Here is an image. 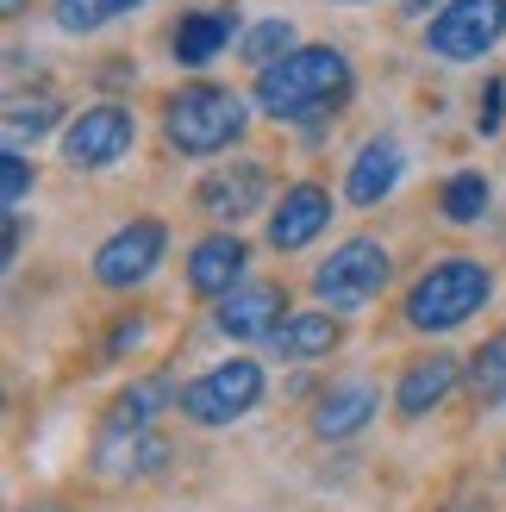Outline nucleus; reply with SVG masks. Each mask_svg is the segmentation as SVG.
I'll list each match as a JSON object with an SVG mask.
<instances>
[{
	"label": "nucleus",
	"instance_id": "a211bd4d",
	"mask_svg": "<svg viewBox=\"0 0 506 512\" xmlns=\"http://www.w3.org/2000/svg\"><path fill=\"white\" fill-rule=\"evenodd\" d=\"M238 38V7H194V13H182V25L169 32V44H175V63L182 69H207L213 57H225V44Z\"/></svg>",
	"mask_w": 506,
	"mask_h": 512
},
{
	"label": "nucleus",
	"instance_id": "dca6fc26",
	"mask_svg": "<svg viewBox=\"0 0 506 512\" xmlns=\"http://www.w3.org/2000/svg\"><path fill=\"white\" fill-rule=\"evenodd\" d=\"M244 269H250V244L238 232H213V238H200L188 250V288L200 300H225L238 281H250Z\"/></svg>",
	"mask_w": 506,
	"mask_h": 512
},
{
	"label": "nucleus",
	"instance_id": "412c9836",
	"mask_svg": "<svg viewBox=\"0 0 506 512\" xmlns=\"http://www.w3.org/2000/svg\"><path fill=\"white\" fill-rule=\"evenodd\" d=\"M0 125H7V150H25V144H38L44 132H57V125H63V100L50 94V88H38V94H7Z\"/></svg>",
	"mask_w": 506,
	"mask_h": 512
},
{
	"label": "nucleus",
	"instance_id": "5701e85b",
	"mask_svg": "<svg viewBox=\"0 0 506 512\" xmlns=\"http://www.w3.org/2000/svg\"><path fill=\"white\" fill-rule=\"evenodd\" d=\"M138 7H150V0H50V19H57V32L88 38V32H100V25H113Z\"/></svg>",
	"mask_w": 506,
	"mask_h": 512
},
{
	"label": "nucleus",
	"instance_id": "a878e982",
	"mask_svg": "<svg viewBox=\"0 0 506 512\" xmlns=\"http://www.w3.org/2000/svg\"><path fill=\"white\" fill-rule=\"evenodd\" d=\"M500 125H506V75H494L488 94H482V107H475V132H482V138H500Z\"/></svg>",
	"mask_w": 506,
	"mask_h": 512
},
{
	"label": "nucleus",
	"instance_id": "2eb2a0df",
	"mask_svg": "<svg viewBox=\"0 0 506 512\" xmlns=\"http://www.w3.org/2000/svg\"><path fill=\"white\" fill-rule=\"evenodd\" d=\"M263 344H269L275 363H325V356L344 344V325H338V313H325V306H300V313H288Z\"/></svg>",
	"mask_w": 506,
	"mask_h": 512
},
{
	"label": "nucleus",
	"instance_id": "c85d7f7f",
	"mask_svg": "<svg viewBox=\"0 0 506 512\" xmlns=\"http://www.w3.org/2000/svg\"><path fill=\"white\" fill-rule=\"evenodd\" d=\"M438 512H494V506H488V494H457V500H444Z\"/></svg>",
	"mask_w": 506,
	"mask_h": 512
},
{
	"label": "nucleus",
	"instance_id": "cd10ccee",
	"mask_svg": "<svg viewBox=\"0 0 506 512\" xmlns=\"http://www.w3.org/2000/svg\"><path fill=\"white\" fill-rule=\"evenodd\" d=\"M19 250H25V219H19V213H7V256H0V263H13Z\"/></svg>",
	"mask_w": 506,
	"mask_h": 512
},
{
	"label": "nucleus",
	"instance_id": "39448f33",
	"mask_svg": "<svg viewBox=\"0 0 506 512\" xmlns=\"http://www.w3.org/2000/svg\"><path fill=\"white\" fill-rule=\"evenodd\" d=\"M394 281V250L382 238H344L325 263L313 269V294L332 313H363L369 300H382Z\"/></svg>",
	"mask_w": 506,
	"mask_h": 512
},
{
	"label": "nucleus",
	"instance_id": "393cba45",
	"mask_svg": "<svg viewBox=\"0 0 506 512\" xmlns=\"http://www.w3.org/2000/svg\"><path fill=\"white\" fill-rule=\"evenodd\" d=\"M32 188H38V169L25 163V150H0V207L19 213Z\"/></svg>",
	"mask_w": 506,
	"mask_h": 512
},
{
	"label": "nucleus",
	"instance_id": "7c9ffc66",
	"mask_svg": "<svg viewBox=\"0 0 506 512\" xmlns=\"http://www.w3.org/2000/svg\"><path fill=\"white\" fill-rule=\"evenodd\" d=\"M25 512H69V506H25Z\"/></svg>",
	"mask_w": 506,
	"mask_h": 512
},
{
	"label": "nucleus",
	"instance_id": "f03ea898",
	"mask_svg": "<svg viewBox=\"0 0 506 512\" xmlns=\"http://www.w3.org/2000/svg\"><path fill=\"white\" fill-rule=\"evenodd\" d=\"M488 300H494V269L482 256H444V263H432L407 288L400 319L425 331V338H444V331H463Z\"/></svg>",
	"mask_w": 506,
	"mask_h": 512
},
{
	"label": "nucleus",
	"instance_id": "6ab92c4d",
	"mask_svg": "<svg viewBox=\"0 0 506 512\" xmlns=\"http://www.w3.org/2000/svg\"><path fill=\"white\" fill-rule=\"evenodd\" d=\"M169 406H182V388H175V375H144L132 388H119L100 431H157V419Z\"/></svg>",
	"mask_w": 506,
	"mask_h": 512
},
{
	"label": "nucleus",
	"instance_id": "9b49d317",
	"mask_svg": "<svg viewBox=\"0 0 506 512\" xmlns=\"http://www.w3.org/2000/svg\"><path fill=\"white\" fill-rule=\"evenodd\" d=\"M463 369H469V356H457V350H425V356H413V363L400 369V381H394V419L419 425L425 413H438V406L463 388Z\"/></svg>",
	"mask_w": 506,
	"mask_h": 512
},
{
	"label": "nucleus",
	"instance_id": "1a4fd4ad",
	"mask_svg": "<svg viewBox=\"0 0 506 512\" xmlns=\"http://www.w3.org/2000/svg\"><path fill=\"white\" fill-rule=\"evenodd\" d=\"M275 175H269V163H257V157H232V163H219V169H207L200 175V188H194V207L207 213L213 225H244L250 213H263V207H275Z\"/></svg>",
	"mask_w": 506,
	"mask_h": 512
},
{
	"label": "nucleus",
	"instance_id": "4be33fe9",
	"mask_svg": "<svg viewBox=\"0 0 506 512\" xmlns=\"http://www.w3.org/2000/svg\"><path fill=\"white\" fill-rule=\"evenodd\" d=\"M488 200H494L488 175L482 169H457V175H444V188H438V213L450 225H482L488 219Z\"/></svg>",
	"mask_w": 506,
	"mask_h": 512
},
{
	"label": "nucleus",
	"instance_id": "4468645a",
	"mask_svg": "<svg viewBox=\"0 0 506 512\" xmlns=\"http://www.w3.org/2000/svg\"><path fill=\"white\" fill-rule=\"evenodd\" d=\"M169 456L175 450H169L163 431H100L88 463L100 481H144V475H163Z\"/></svg>",
	"mask_w": 506,
	"mask_h": 512
},
{
	"label": "nucleus",
	"instance_id": "9d476101",
	"mask_svg": "<svg viewBox=\"0 0 506 512\" xmlns=\"http://www.w3.org/2000/svg\"><path fill=\"white\" fill-rule=\"evenodd\" d=\"M332 213H338V207H332V188H325V182H288V188H282V200L269 207L263 238H269V250L294 256V250H307V244H319V238H325Z\"/></svg>",
	"mask_w": 506,
	"mask_h": 512
},
{
	"label": "nucleus",
	"instance_id": "20e7f679",
	"mask_svg": "<svg viewBox=\"0 0 506 512\" xmlns=\"http://www.w3.org/2000/svg\"><path fill=\"white\" fill-rule=\"evenodd\" d=\"M263 394H269L263 363L257 356H232V363H213L207 375H194L182 388V406H175V413H182L188 425H200V431H225V425L257 413Z\"/></svg>",
	"mask_w": 506,
	"mask_h": 512
},
{
	"label": "nucleus",
	"instance_id": "b1692460",
	"mask_svg": "<svg viewBox=\"0 0 506 512\" xmlns=\"http://www.w3.org/2000/svg\"><path fill=\"white\" fill-rule=\"evenodd\" d=\"M288 50H294V25H288V19H263V25H250V32H244L238 57H244L250 69H269L275 57H288Z\"/></svg>",
	"mask_w": 506,
	"mask_h": 512
},
{
	"label": "nucleus",
	"instance_id": "0eeeda50",
	"mask_svg": "<svg viewBox=\"0 0 506 512\" xmlns=\"http://www.w3.org/2000/svg\"><path fill=\"white\" fill-rule=\"evenodd\" d=\"M506 38V0H450L425 25V50L438 63H482Z\"/></svg>",
	"mask_w": 506,
	"mask_h": 512
},
{
	"label": "nucleus",
	"instance_id": "f8f14e48",
	"mask_svg": "<svg viewBox=\"0 0 506 512\" xmlns=\"http://www.w3.org/2000/svg\"><path fill=\"white\" fill-rule=\"evenodd\" d=\"M288 288L282 281H238L225 300H213V325L225 331L232 344H250V338H269L288 313Z\"/></svg>",
	"mask_w": 506,
	"mask_h": 512
},
{
	"label": "nucleus",
	"instance_id": "f257e3e1",
	"mask_svg": "<svg viewBox=\"0 0 506 512\" xmlns=\"http://www.w3.org/2000/svg\"><path fill=\"white\" fill-rule=\"evenodd\" d=\"M350 94H357V69L338 44H294L250 82V100L275 125H300V132H319L325 119H338Z\"/></svg>",
	"mask_w": 506,
	"mask_h": 512
},
{
	"label": "nucleus",
	"instance_id": "ddd939ff",
	"mask_svg": "<svg viewBox=\"0 0 506 512\" xmlns=\"http://www.w3.org/2000/svg\"><path fill=\"white\" fill-rule=\"evenodd\" d=\"M375 413H382V388H375V381H332V388L313 400L307 431L319 444H344V438H357V431H369Z\"/></svg>",
	"mask_w": 506,
	"mask_h": 512
},
{
	"label": "nucleus",
	"instance_id": "bb28decb",
	"mask_svg": "<svg viewBox=\"0 0 506 512\" xmlns=\"http://www.w3.org/2000/svg\"><path fill=\"white\" fill-rule=\"evenodd\" d=\"M144 344V313H125L113 331H107V344H100V363H119L125 350H138Z\"/></svg>",
	"mask_w": 506,
	"mask_h": 512
},
{
	"label": "nucleus",
	"instance_id": "2f4dec72",
	"mask_svg": "<svg viewBox=\"0 0 506 512\" xmlns=\"http://www.w3.org/2000/svg\"><path fill=\"white\" fill-rule=\"evenodd\" d=\"M500 475H506V456H500Z\"/></svg>",
	"mask_w": 506,
	"mask_h": 512
},
{
	"label": "nucleus",
	"instance_id": "c756f323",
	"mask_svg": "<svg viewBox=\"0 0 506 512\" xmlns=\"http://www.w3.org/2000/svg\"><path fill=\"white\" fill-rule=\"evenodd\" d=\"M25 7H32V0H0V13H7V19H19Z\"/></svg>",
	"mask_w": 506,
	"mask_h": 512
},
{
	"label": "nucleus",
	"instance_id": "7ed1b4c3",
	"mask_svg": "<svg viewBox=\"0 0 506 512\" xmlns=\"http://www.w3.org/2000/svg\"><path fill=\"white\" fill-rule=\"evenodd\" d=\"M250 125V107L244 94L219 88V82H188L163 100V138L175 157H219V150H232Z\"/></svg>",
	"mask_w": 506,
	"mask_h": 512
},
{
	"label": "nucleus",
	"instance_id": "aec40b11",
	"mask_svg": "<svg viewBox=\"0 0 506 512\" xmlns=\"http://www.w3.org/2000/svg\"><path fill=\"white\" fill-rule=\"evenodd\" d=\"M463 388H469V400H475V413H500V406H506V325L488 331V338L469 350Z\"/></svg>",
	"mask_w": 506,
	"mask_h": 512
},
{
	"label": "nucleus",
	"instance_id": "423d86ee",
	"mask_svg": "<svg viewBox=\"0 0 506 512\" xmlns=\"http://www.w3.org/2000/svg\"><path fill=\"white\" fill-rule=\"evenodd\" d=\"M138 144V113L125 107V100H94V107H82L69 125H63V163L75 175H94V169H113L132 157Z\"/></svg>",
	"mask_w": 506,
	"mask_h": 512
},
{
	"label": "nucleus",
	"instance_id": "6e6552de",
	"mask_svg": "<svg viewBox=\"0 0 506 512\" xmlns=\"http://www.w3.org/2000/svg\"><path fill=\"white\" fill-rule=\"evenodd\" d=\"M163 256H169V225L163 219H132L94 250V281L107 294H132L163 269Z\"/></svg>",
	"mask_w": 506,
	"mask_h": 512
},
{
	"label": "nucleus",
	"instance_id": "f3484780",
	"mask_svg": "<svg viewBox=\"0 0 506 512\" xmlns=\"http://www.w3.org/2000/svg\"><path fill=\"white\" fill-rule=\"evenodd\" d=\"M407 175V150L394 138H369L357 157H350V175H344V200L350 207H382V200L400 188Z\"/></svg>",
	"mask_w": 506,
	"mask_h": 512
}]
</instances>
